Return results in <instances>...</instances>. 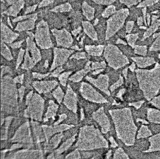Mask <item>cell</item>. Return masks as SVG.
Segmentation results:
<instances>
[{
  "instance_id": "1",
  "label": "cell",
  "mask_w": 160,
  "mask_h": 159,
  "mask_svg": "<svg viewBox=\"0 0 160 159\" xmlns=\"http://www.w3.org/2000/svg\"><path fill=\"white\" fill-rule=\"evenodd\" d=\"M33 41L29 37L26 39L27 48L25 50L24 61L21 66L23 69H31L41 60V53Z\"/></svg>"
},
{
  "instance_id": "23",
  "label": "cell",
  "mask_w": 160,
  "mask_h": 159,
  "mask_svg": "<svg viewBox=\"0 0 160 159\" xmlns=\"http://www.w3.org/2000/svg\"><path fill=\"white\" fill-rule=\"evenodd\" d=\"M1 54L8 61H10L13 60V57L10 50L3 42L1 41Z\"/></svg>"
},
{
  "instance_id": "28",
  "label": "cell",
  "mask_w": 160,
  "mask_h": 159,
  "mask_svg": "<svg viewBox=\"0 0 160 159\" xmlns=\"http://www.w3.org/2000/svg\"><path fill=\"white\" fill-rule=\"evenodd\" d=\"M138 37L137 34H131L127 35V39L129 44L133 46L134 45L135 42L137 40Z\"/></svg>"
},
{
  "instance_id": "24",
  "label": "cell",
  "mask_w": 160,
  "mask_h": 159,
  "mask_svg": "<svg viewBox=\"0 0 160 159\" xmlns=\"http://www.w3.org/2000/svg\"><path fill=\"white\" fill-rule=\"evenodd\" d=\"M160 159V150L143 152L141 159Z\"/></svg>"
},
{
  "instance_id": "44",
  "label": "cell",
  "mask_w": 160,
  "mask_h": 159,
  "mask_svg": "<svg viewBox=\"0 0 160 159\" xmlns=\"http://www.w3.org/2000/svg\"><path fill=\"white\" fill-rule=\"evenodd\" d=\"M82 30L81 29V27H78V28L77 29L74 30L72 31V33L73 35H74V36H77L78 34H79Z\"/></svg>"
},
{
  "instance_id": "4",
  "label": "cell",
  "mask_w": 160,
  "mask_h": 159,
  "mask_svg": "<svg viewBox=\"0 0 160 159\" xmlns=\"http://www.w3.org/2000/svg\"><path fill=\"white\" fill-rule=\"evenodd\" d=\"M105 57L109 65L113 68L115 64H119L122 67L128 64V59L122 54L116 46L109 45L104 52Z\"/></svg>"
},
{
  "instance_id": "2",
  "label": "cell",
  "mask_w": 160,
  "mask_h": 159,
  "mask_svg": "<svg viewBox=\"0 0 160 159\" xmlns=\"http://www.w3.org/2000/svg\"><path fill=\"white\" fill-rule=\"evenodd\" d=\"M34 35L37 44L41 49H47L53 47L50 38L49 26L45 21H41L37 25Z\"/></svg>"
},
{
  "instance_id": "17",
  "label": "cell",
  "mask_w": 160,
  "mask_h": 159,
  "mask_svg": "<svg viewBox=\"0 0 160 159\" xmlns=\"http://www.w3.org/2000/svg\"><path fill=\"white\" fill-rule=\"evenodd\" d=\"M142 125L147 127L152 137L160 133V123L149 121L147 123H143Z\"/></svg>"
},
{
  "instance_id": "21",
  "label": "cell",
  "mask_w": 160,
  "mask_h": 159,
  "mask_svg": "<svg viewBox=\"0 0 160 159\" xmlns=\"http://www.w3.org/2000/svg\"><path fill=\"white\" fill-rule=\"evenodd\" d=\"M133 59L137 63L138 65L140 66V68H142V66L143 65V68L151 65L154 63V59L151 58L136 57L133 58Z\"/></svg>"
},
{
  "instance_id": "36",
  "label": "cell",
  "mask_w": 160,
  "mask_h": 159,
  "mask_svg": "<svg viewBox=\"0 0 160 159\" xmlns=\"http://www.w3.org/2000/svg\"><path fill=\"white\" fill-rule=\"evenodd\" d=\"M24 41V40H22L19 42H15V43L10 44H9V46H11V47L13 49H18V48H20L21 47L22 44Z\"/></svg>"
},
{
  "instance_id": "42",
  "label": "cell",
  "mask_w": 160,
  "mask_h": 159,
  "mask_svg": "<svg viewBox=\"0 0 160 159\" xmlns=\"http://www.w3.org/2000/svg\"><path fill=\"white\" fill-rule=\"evenodd\" d=\"M118 149H119V148L118 146H116L115 147H113L112 150L111 151V154H110V156L109 157V159H114L115 153H116Z\"/></svg>"
},
{
  "instance_id": "20",
  "label": "cell",
  "mask_w": 160,
  "mask_h": 159,
  "mask_svg": "<svg viewBox=\"0 0 160 159\" xmlns=\"http://www.w3.org/2000/svg\"><path fill=\"white\" fill-rule=\"evenodd\" d=\"M85 48L87 53L89 55L92 56H99L101 55L102 53L103 46H96L87 45L85 46Z\"/></svg>"
},
{
  "instance_id": "7",
  "label": "cell",
  "mask_w": 160,
  "mask_h": 159,
  "mask_svg": "<svg viewBox=\"0 0 160 159\" xmlns=\"http://www.w3.org/2000/svg\"><path fill=\"white\" fill-rule=\"evenodd\" d=\"M80 103L83 109L84 117H91L101 108H103L106 104L105 102H92L86 99L79 94L78 95Z\"/></svg>"
},
{
  "instance_id": "34",
  "label": "cell",
  "mask_w": 160,
  "mask_h": 159,
  "mask_svg": "<svg viewBox=\"0 0 160 159\" xmlns=\"http://www.w3.org/2000/svg\"><path fill=\"white\" fill-rule=\"evenodd\" d=\"M140 1L141 0H121V2L126 4L129 7L137 3Z\"/></svg>"
},
{
  "instance_id": "10",
  "label": "cell",
  "mask_w": 160,
  "mask_h": 159,
  "mask_svg": "<svg viewBox=\"0 0 160 159\" xmlns=\"http://www.w3.org/2000/svg\"><path fill=\"white\" fill-rule=\"evenodd\" d=\"M51 31L56 37L58 46L67 48L71 47L73 42V39L71 34L67 30L53 29Z\"/></svg>"
},
{
  "instance_id": "52",
  "label": "cell",
  "mask_w": 160,
  "mask_h": 159,
  "mask_svg": "<svg viewBox=\"0 0 160 159\" xmlns=\"http://www.w3.org/2000/svg\"><path fill=\"white\" fill-rule=\"evenodd\" d=\"M98 22V20H97V19H96V20L95 21L94 24L96 25V24H97Z\"/></svg>"
},
{
  "instance_id": "5",
  "label": "cell",
  "mask_w": 160,
  "mask_h": 159,
  "mask_svg": "<svg viewBox=\"0 0 160 159\" xmlns=\"http://www.w3.org/2000/svg\"><path fill=\"white\" fill-rule=\"evenodd\" d=\"M149 100L143 102L139 108H136L134 105H129V109H130L132 120L136 128L142 127L143 122L138 121V120H144L148 123L149 108L148 107L147 103Z\"/></svg>"
},
{
  "instance_id": "13",
  "label": "cell",
  "mask_w": 160,
  "mask_h": 159,
  "mask_svg": "<svg viewBox=\"0 0 160 159\" xmlns=\"http://www.w3.org/2000/svg\"><path fill=\"white\" fill-rule=\"evenodd\" d=\"M1 41L4 43L12 44L18 37L19 34L14 32L5 24L1 23Z\"/></svg>"
},
{
  "instance_id": "11",
  "label": "cell",
  "mask_w": 160,
  "mask_h": 159,
  "mask_svg": "<svg viewBox=\"0 0 160 159\" xmlns=\"http://www.w3.org/2000/svg\"><path fill=\"white\" fill-rule=\"evenodd\" d=\"M113 147L98 148L89 150L80 151V154L81 158L106 159L107 154L111 152Z\"/></svg>"
},
{
  "instance_id": "15",
  "label": "cell",
  "mask_w": 160,
  "mask_h": 159,
  "mask_svg": "<svg viewBox=\"0 0 160 159\" xmlns=\"http://www.w3.org/2000/svg\"><path fill=\"white\" fill-rule=\"evenodd\" d=\"M37 16L28 19L27 20L18 23L15 29V30L20 31L31 30L34 29L35 27L36 21L37 20Z\"/></svg>"
},
{
  "instance_id": "48",
  "label": "cell",
  "mask_w": 160,
  "mask_h": 159,
  "mask_svg": "<svg viewBox=\"0 0 160 159\" xmlns=\"http://www.w3.org/2000/svg\"><path fill=\"white\" fill-rule=\"evenodd\" d=\"M49 66V62L48 60H46L45 61V64H44V67L45 68H47Z\"/></svg>"
},
{
  "instance_id": "14",
  "label": "cell",
  "mask_w": 160,
  "mask_h": 159,
  "mask_svg": "<svg viewBox=\"0 0 160 159\" xmlns=\"http://www.w3.org/2000/svg\"><path fill=\"white\" fill-rule=\"evenodd\" d=\"M24 0H18L15 3L12 4L7 10L2 12V14H5L9 16L13 17H17L18 14L24 7Z\"/></svg>"
},
{
  "instance_id": "26",
  "label": "cell",
  "mask_w": 160,
  "mask_h": 159,
  "mask_svg": "<svg viewBox=\"0 0 160 159\" xmlns=\"http://www.w3.org/2000/svg\"><path fill=\"white\" fill-rule=\"evenodd\" d=\"M37 16V13L32 14L28 15H25V16H19L16 18L12 20L13 22H17L18 21H21L27 20V19L31 18L36 17Z\"/></svg>"
},
{
  "instance_id": "45",
  "label": "cell",
  "mask_w": 160,
  "mask_h": 159,
  "mask_svg": "<svg viewBox=\"0 0 160 159\" xmlns=\"http://www.w3.org/2000/svg\"><path fill=\"white\" fill-rule=\"evenodd\" d=\"M23 78V75H22L15 78L14 81L16 82H22Z\"/></svg>"
},
{
  "instance_id": "39",
  "label": "cell",
  "mask_w": 160,
  "mask_h": 159,
  "mask_svg": "<svg viewBox=\"0 0 160 159\" xmlns=\"http://www.w3.org/2000/svg\"><path fill=\"white\" fill-rule=\"evenodd\" d=\"M37 5H33V6L28 7L27 8L25 12V14H27L31 13V12H34L37 9Z\"/></svg>"
},
{
  "instance_id": "46",
  "label": "cell",
  "mask_w": 160,
  "mask_h": 159,
  "mask_svg": "<svg viewBox=\"0 0 160 159\" xmlns=\"http://www.w3.org/2000/svg\"><path fill=\"white\" fill-rule=\"evenodd\" d=\"M27 33L29 36V37L32 40H34V38H35V35H34L33 33L31 31H27Z\"/></svg>"
},
{
  "instance_id": "18",
  "label": "cell",
  "mask_w": 160,
  "mask_h": 159,
  "mask_svg": "<svg viewBox=\"0 0 160 159\" xmlns=\"http://www.w3.org/2000/svg\"><path fill=\"white\" fill-rule=\"evenodd\" d=\"M89 83H86L87 84H89L90 86H92L94 90H96V91H97L100 95H101L102 96L103 98H104L107 102L110 103L111 104H114L115 102V98L116 96H111L110 95H108V94H106L104 91H102L100 89L98 88V87L94 85L93 83H91L89 81L87 80Z\"/></svg>"
},
{
  "instance_id": "27",
  "label": "cell",
  "mask_w": 160,
  "mask_h": 159,
  "mask_svg": "<svg viewBox=\"0 0 160 159\" xmlns=\"http://www.w3.org/2000/svg\"><path fill=\"white\" fill-rule=\"evenodd\" d=\"M135 52L138 54L145 55L147 52V47L146 46H135Z\"/></svg>"
},
{
  "instance_id": "9",
  "label": "cell",
  "mask_w": 160,
  "mask_h": 159,
  "mask_svg": "<svg viewBox=\"0 0 160 159\" xmlns=\"http://www.w3.org/2000/svg\"><path fill=\"white\" fill-rule=\"evenodd\" d=\"M103 111L105 115H106L109 122V129L106 133H103L102 136L108 143L109 147H111L112 143L110 141V138H112L115 142H117L118 139L116 126L114 123L112 115L110 113V111L106 107H103Z\"/></svg>"
},
{
  "instance_id": "31",
  "label": "cell",
  "mask_w": 160,
  "mask_h": 159,
  "mask_svg": "<svg viewBox=\"0 0 160 159\" xmlns=\"http://www.w3.org/2000/svg\"><path fill=\"white\" fill-rule=\"evenodd\" d=\"M71 71L65 72L60 75L59 77V80L60 81L62 84L65 85L68 77L69 75L71 74Z\"/></svg>"
},
{
  "instance_id": "16",
  "label": "cell",
  "mask_w": 160,
  "mask_h": 159,
  "mask_svg": "<svg viewBox=\"0 0 160 159\" xmlns=\"http://www.w3.org/2000/svg\"><path fill=\"white\" fill-rule=\"evenodd\" d=\"M82 25L85 33L93 40H97V34L93 26L88 21L82 22Z\"/></svg>"
},
{
  "instance_id": "49",
  "label": "cell",
  "mask_w": 160,
  "mask_h": 159,
  "mask_svg": "<svg viewBox=\"0 0 160 159\" xmlns=\"http://www.w3.org/2000/svg\"><path fill=\"white\" fill-rule=\"evenodd\" d=\"M138 24L139 25H142V18H139L138 20Z\"/></svg>"
},
{
  "instance_id": "35",
  "label": "cell",
  "mask_w": 160,
  "mask_h": 159,
  "mask_svg": "<svg viewBox=\"0 0 160 159\" xmlns=\"http://www.w3.org/2000/svg\"><path fill=\"white\" fill-rule=\"evenodd\" d=\"M96 3L103 4V5H108L115 1V0H92Z\"/></svg>"
},
{
  "instance_id": "50",
  "label": "cell",
  "mask_w": 160,
  "mask_h": 159,
  "mask_svg": "<svg viewBox=\"0 0 160 159\" xmlns=\"http://www.w3.org/2000/svg\"><path fill=\"white\" fill-rule=\"evenodd\" d=\"M117 43L118 44H126V43H125V42H124V41H122V40H117Z\"/></svg>"
},
{
  "instance_id": "37",
  "label": "cell",
  "mask_w": 160,
  "mask_h": 159,
  "mask_svg": "<svg viewBox=\"0 0 160 159\" xmlns=\"http://www.w3.org/2000/svg\"><path fill=\"white\" fill-rule=\"evenodd\" d=\"M64 71V69L62 68V67L61 66L59 68H58L56 70L53 71V73H52L51 76L55 77H57L58 75L60 74V72H62Z\"/></svg>"
},
{
  "instance_id": "40",
  "label": "cell",
  "mask_w": 160,
  "mask_h": 159,
  "mask_svg": "<svg viewBox=\"0 0 160 159\" xmlns=\"http://www.w3.org/2000/svg\"><path fill=\"white\" fill-rule=\"evenodd\" d=\"M157 1H158V0H148V1H145V2H143V3L140 4V5H139L138 7L148 6V5H152V4H153L154 2H157Z\"/></svg>"
},
{
  "instance_id": "3",
  "label": "cell",
  "mask_w": 160,
  "mask_h": 159,
  "mask_svg": "<svg viewBox=\"0 0 160 159\" xmlns=\"http://www.w3.org/2000/svg\"><path fill=\"white\" fill-rule=\"evenodd\" d=\"M129 12L127 9H123L117 12L108 21L107 39L113 35L123 26L124 21Z\"/></svg>"
},
{
  "instance_id": "22",
  "label": "cell",
  "mask_w": 160,
  "mask_h": 159,
  "mask_svg": "<svg viewBox=\"0 0 160 159\" xmlns=\"http://www.w3.org/2000/svg\"><path fill=\"white\" fill-rule=\"evenodd\" d=\"M72 10V7L70 4L69 2H66L55 7L50 11L55 13H58V12L63 13V12H69Z\"/></svg>"
},
{
  "instance_id": "12",
  "label": "cell",
  "mask_w": 160,
  "mask_h": 159,
  "mask_svg": "<svg viewBox=\"0 0 160 159\" xmlns=\"http://www.w3.org/2000/svg\"><path fill=\"white\" fill-rule=\"evenodd\" d=\"M139 132L136 131L135 136L134 142L133 146L137 150L142 152L148 151L151 146V143L150 142V139L152 136L150 135L147 137H143L138 138Z\"/></svg>"
},
{
  "instance_id": "38",
  "label": "cell",
  "mask_w": 160,
  "mask_h": 159,
  "mask_svg": "<svg viewBox=\"0 0 160 159\" xmlns=\"http://www.w3.org/2000/svg\"><path fill=\"white\" fill-rule=\"evenodd\" d=\"M1 77L3 76L4 74L7 73V72H11V69L8 66H2L1 67Z\"/></svg>"
},
{
  "instance_id": "32",
  "label": "cell",
  "mask_w": 160,
  "mask_h": 159,
  "mask_svg": "<svg viewBox=\"0 0 160 159\" xmlns=\"http://www.w3.org/2000/svg\"><path fill=\"white\" fill-rule=\"evenodd\" d=\"M86 58V54L85 53H77L70 58V59L75 58L77 60H79L80 59L85 58Z\"/></svg>"
},
{
  "instance_id": "19",
  "label": "cell",
  "mask_w": 160,
  "mask_h": 159,
  "mask_svg": "<svg viewBox=\"0 0 160 159\" xmlns=\"http://www.w3.org/2000/svg\"><path fill=\"white\" fill-rule=\"evenodd\" d=\"M82 9L83 14L88 20H91L94 18V9L89 6L86 2H84L82 5Z\"/></svg>"
},
{
  "instance_id": "25",
  "label": "cell",
  "mask_w": 160,
  "mask_h": 159,
  "mask_svg": "<svg viewBox=\"0 0 160 159\" xmlns=\"http://www.w3.org/2000/svg\"><path fill=\"white\" fill-rule=\"evenodd\" d=\"M156 17H153L152 18V23L151 26L150 28L148 30L147 32L145 33L144 35V38H147L148 36H149L153 32L157 30V27L160 24V20L158 21H156Z\"/></svg>"
},
{
  "instance_id": "47",
  "label": "cell",
  "mask_w": 160,
  "mask_h": 159,
  "mask_svg": "<svg viewBox=\"0 0 160 159\" xmlns=\"http://www.w3.org/2000/svg\"><path fill=\"white\" fill-rule=\"evenodd\" d=\"M71 48L72 49H74V50H82V49H79V47H78V46H77V45L72 46V47H71Z\"/></svg>"
},
{
  "instance_id": "43",
  "label": "cell",
  "mask_w": 160,
  "mask_h": 159,
  "mask_svg": "<svg viewBox=\"0 0 160 159\" xmlns=\"http://www.w3.org/2000/svg\"><path fill=\"white\" fill-rule=\"evenodd\" d=\"M133 24L134 22L133 21L129 22L127 24L126 26L127 32H131V31H132V28H133Z\"/></svg>"
},
{
  "instance_id": "41",
  "label": "cell",
  "mask_w": 160,
  "mask_h": 159,
  "mask_svg": "<svg viewBox=\"0 0 160 159\" xmlns=\"http://www.w3.org/2000/svg\"><path fill=\"white\" fill-rule=\"evenodd\" d=\"M32 74L34 77L41 79H42V78L46 77L49 74V73H48L47 74H41L36 73V72H33Z\"/></svg>"
},
{
  "instance_id": "8",
  "label": "cell",
  "mask_w": 160,
  "mask_h": 159,
  "mask_svg": "<svg viewBox=\"0 0 160 159\" xmlns=\"http://www.w3.org/2000/svg\"><path fill=\"white\" fill-rule=\"evenodd\" d=\"M74 52L73 50H68L63 48H54V57L50 70L62 65L67 61L71 55Z\"/></svg>"
},
{
  "instance_id": "6",
  "label": "cell",
  "mask_w": 160,
  "mask_h": 159,
  "mask_svg": "<svg viewBox=\"0 0 160 159\" xmlns=\"http://www.w3.org/2000/svg\"><path fill=\"white\" fill-rule=\"evenodd\" d=\"M121 95L122 101L127 104H132L148 101L144 91L141 88H128Z\"/></svg>"
},
{
  "instance_id": "33",
  "label": "cell",
  "mask_w": 160,
  "mask_h": 159,
  "mask_svg": "<svg viewBox=\"0 0 160 159\" xmlns=\"http://www.w3.org/2000/svg\"><path fill=\"white\" fill-rule=\"evenodd\" d=\"M55 0H42L38 5V8L44 7L48 6L50 4L53 3Z\"/></svg>"
},
{
  "instance_id": "30",
  "label": "cell",
  "mask_w": 160,
  "mask_h": 159,
  "mask_svg": "<svg viewBox=\"0 0 160 159\" xmlns=\"http://www.w3.org/2000/svg\"><path fill=\"white\" fill-rule=\"evenodd\" d=\"M115 7L114 6L109 7L103 12L102 16L103 17H107L112 14L115 12Z\"/></svg>"
},
{
  "instance_id": "29",
  "label": "cell",
  "mask_w": 160,
  "mask_h": 159,
  "mask_svg": "<svg viewBox=\"0 0 160 159\" xmlns=\"http://www.w3.org/2000/svg\"><path fill=\"white\" fill-rule=\"evenodd\" d=\"M25 50H23L22 49H20V51L19 52L18 55V58L16 62V68L17 69L19 66L20 65L22 61L23 55L24 54Z\"/></svg>"
},
{
  "instance_id": "51",
  "label": "cell",
  "mask_w": 160,
  "mask_h": 159,
  "mask_svg": "<svg viewBox=\"0 0 160 159\" xmlns=\"http://www.w3.org/2000/svg\"><path fill=\"white\" fill-rule=\"evenodd\" d=\"M8 24L9 25V26L12 27V28H13V26H12V24H11V22L10 21V19H9V17H8Z\"/></svg>"
}]
</instances>
